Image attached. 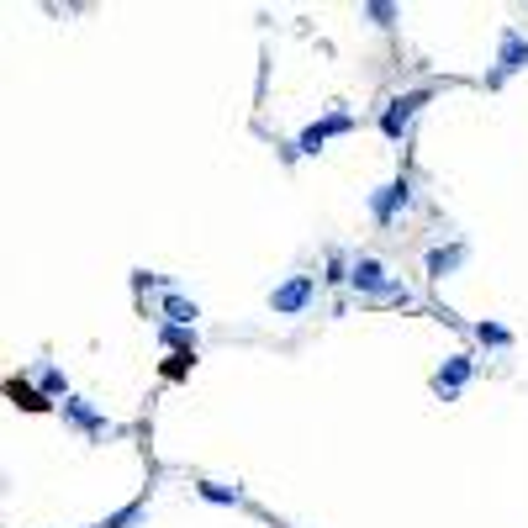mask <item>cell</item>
Masks as SVG:
<instances>
[{
    "label": "cell",
    "mask_w": 528,
    "mask_h": 528,
    "mask_svg": "<svg viewBox=\"0 0 528 528\" xmlns=\"http://www.w3.org/2000/svg\"><path fill=\"white\" fill-rule=\"evenodd\" d=\"M201 497L206 502H243L238 486H222V481H201Z\"/></svg>",
    "instance_id": "7c38bea8"
},
{
    "label": "cell",
    "mask_w": 528,
    "mask_h": 528,
    "mask_svg": "<svg viewBox=\"0 0 528 528\" xmlns=\"http://www.w3.org/2000/svg\"><path fill=\"white\" fill-rule=\"evenodd\" d=\"M476 338H481V344H492V349H507V344H513V333H507L502 323H476Z\"/></svg>",
    "instance_id": "8fae6325"
},
{
    "label": "cell",
    "mask_w": 528,
    "mask_h": 528,
    "mask_svg": "<svg viewBox=\"0 0 528 528\" xmlns=\"http://www.w3.org/2000/svg\"><path fill=\"white\" fill-rule=\"evenodd\" d=\"M37 386H43L48 396H64V375H59V370L48 365V370H37Z\"/></svg>",
    "instance_id": "5bb4252c"
},
{
    "label": "cell",
    "mask_w": 528,
    "mask_h": 528,
    "mask_svg": "<svg viewBox=\"0 0 528 528\" xmlns=\"http://www.w3.org/2000/svg\"><path fill=\"white\" fill-rule=\"evenodd\" d=\"M64 418H69L74 428H85V433H106V418H101V412H90L80 396H64Z\"/></svg>",
    "instance_id": "9c48e42d"
},
{
    "label": "cell",
    "mask_w": 528,
    "mask_h": 528,
    "mask_svg": "<svg viewBox=\"0 0 528 528\" xmlns=\"http://www.w3.org/2000/svg\"><path fill=\"white\" fill-rule=\"evenodd\" d=\"M159 338H164V344H169V349H185V354H191V349H196V338H191V328H164Z\"/></svg>",
    "instance_id": "4fadbf2b"
},
{
    "label": "cell",
    "mask_w": 528,
    "mask_h": 528,
    "mask_svg": "<svg viewBox=\"0 0 528 528\" xmlns=\"http://www.w3.org/2000/svg\"><path fill=\"white\" fill-rule=\"evenodd\" d=\"M312 296H317V280H312V275H286V280L270 291V312H275V317H301V312L312 307Z\"/></svg>",
    "instance_id": "6da1fadb"
},
{
    "label": "cell",
    "mask_w": 528,
    "mask_h": 528,
    "mask_svg": "<svg viewBox=\"0 0 528 528\" xmlns=\"http://www.w3.org/2000/svg\"><path fill=\"white\" fill-rule=\"evenodd\" d=\"M354 127V117L349 111H333V117H323V122H312L307 132H301V143H296V154H317L328 138H338V132H349Z\"/></svg>",
    "instance_id": "5b68a950"
},
{
    "label": "cell",
    "mask_w": 528,
    "mask_h": 528,
    "mask_svg": "<svg viewBox=\"0 0 528 528\" xmlns=\"http://www.w3.org/2000/svg\"><path fill=\"white\" fill-rule=\"evenodd\" d=\"M349 286L354 291H360V296H375V301H381L391 286H396V280L386 275V264L381 259H370V254H360V259H354L349 264Z\"/></svg>",
    "instance_id": "7a4b0ae2"
},
{
    "label": "cell",
    "mask_w": 528,
    "mask_h": 528,
    "mask_svg": "<svg viewBox=\"0 0 528 528\" xmlns=\"http://www.w3.org/2000/svg\"><path fill=\"white\" fill-rule=\"evenodd\" d=\"M164 317H169V328H196V301H185V296H175V291H169L164 296Z\"/></svg>",
    "instance_id": "30bf717a"
},
{
    "label": "cell",
    "mask_w": 528,
    "mask_h": 528,
    "mask_svg": "<svg viewBox=\"0 0 528 528\" xmlns=\"http://www.w3.org/2000/svg\"><path fill=\"white\" fill-rule=\"evenodd\" d=\"M523 64H528V37L507 27V32H502V53H497V69L486 74V85H502L507 74H518Z\"/></svg>",
    "instance_id": "277c9868"
},
{
    "label": "cell",
    "mask_w": 528,
    "mask_h": 528,
    "mask_svg": "<svg viewBox=\"0 0 528 528\" xmlns=\"http://www.w3.org/2000/svg\"><path fill=\"white\" fill-rule=\"evenodd\" d=\"M423 101H428V90H407V96H396V101L381 111V132H386V138H402V132L412 127V117H418Z\"/></svg>",
    "instance_id": "3957f363"
},
{
    "label": "cell",
    "mask_w": 528,
    "mask_h": 528,
    "mask_svg": "<svg viewBox=\"0 0 528 528\" xmlns=\"http://www.w3.org/2000/svg\"><path fill=\"white\" fill-rule=\"evenodd\" d=\"M407 201H412V185L407 180H391L386 191L370 196V212H375V222H396V212H407Z\"/></svg>",
    "instance_id": "8992f818"
},
{
    "label": "cell",
    "mask_w": 528,
    "mask_h": 528,
    "mask_svg": "<svg viewBox=\"0 0 528 528\" xmlns=\"http://www.w3.org/2000/svg\"><path fill=\"white\" fill-rule=\"evenodd\" d=\"M470 370H476V360H470V354H449V360L439 365V375H433V391H439V396H455V391L470 381Z\"/></svg>",
    "instance_id": "52a82bcc"
},
{
    "label": "cell",
    "mask_w": 528,
    "mask_h": 528,
    "mask_svg": "<svg viewBox=\"0 0 528 528\" xmlns=\"http://www.w3.org/2000/svg\"><path fill=\"white\" fill-rule=\"evenodd\" d=\"M460 264H465V243H449V249H433L428 254V275L444 280V275H455Z\"/></svg>",
    "instance_id": "ba28073f"
},
{
    "label": "cell",
    "mask_w": 528,
    "mask_h": 528,
    "mask_svg": "<svg viewBox=\"0 0 528 528\" xmlns=\"http://www.w3.org/2000/svg\"><path fill=\"white\" fill-rule=\"evenodd\" d=\"M138 513H143V507H122L117 518H106V528H132V523H138Z\"/></svg>",
    "instance_id": "2e32d148"
},
{
    "label": "cell",
    "mask_w": 528,
    "mask_h": 528,
    "mask_svg": "<svg viewBox=\"0 0 528 528\" xmlns=\"http://www.w3.org/2000/svg\"><path fill=\"white\" fill-rule=\"evenodd\" d=\"M323 280H328V286H338V280H349V270H344V254H333V259H328V275H323Z\"/></svg>",
    "instance_id": "9a60e30c"
}]
</instances>
